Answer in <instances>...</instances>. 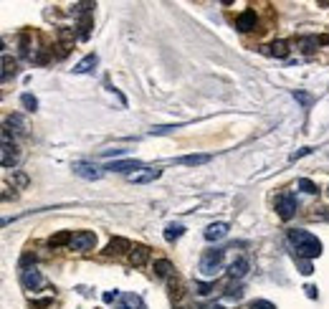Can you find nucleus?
<instances>
[{"label":"nucleus","mask_w":329,"mask_h":309,"mask_svg":"<svg viewBox=\"0 0 329 309\" xmlns=\"http://www.w3.org/2000/svg\"><path fill=\"white\" fill-rule=\"evenodd\" d=\"M289 241L296 248L301 259H317L322 256V241L309 231H289Z\"/></svg>","instance_id":"nucleus-1"},{"label":"nucleus","mask_w":329,"mask_h":309,"mask_svg":"<svg viewBox=\"0 0 329 309\" xmlns=\"http://www.w3.org/2000/svg\"><path fill=\"white\" fill-rule=\"evenodd\" d=\"M223 256H225V251H220V248L205 251L203 259H200V271H203V276H215V274L220 271V266H223Z\"/></svg>","instance_id":"nucleus-2"},{"label":"nucleus","mask_w":329,"mask_h":309,"mask_svg":"<svg viewBox=\"0 0 329 309\" xmlns=\"http://www.w3.org/2000/svg\"><path fill=\"white\" fill-rule=\"evenodd\" d=\"M296 208H299V200H296L294 193H281V195L276 198V213H279L281 221L294 218V216H296Z\"/></svg>","instance_id":"nucleus-3"},{"label":"nucleus","mask_w":329,"mask_h":309,"mask_svg":"<svg viewBox=\"0 0 329 309\" xmlns=\"http://www.w3.org/2000/svg\"><path fill=\"white\" fill-rule=\"evenodd\" d=\"M18 160H20L18 145H15V142H10V132H8V130H3V167H5V170H8V167H15V165H18Z\"/></svg>","instance_id":"nucleus-4"},{"label":"nucleus","mask_w":329,"mask_h":309,"mask_svg":"<svg viewBox=\"0 0 329 309\" xmlns=\"http://www.w3.org/2000/svg\"><path fill=\"white\" fill-rule=\"evenodd\" d=\"M71 170H73V175H79V177H84V180H99V177L104 175V170H99L94 162H84V160L73 162Z\"/></svg>","instance_id":"nucleus-5"},{"label":"nucleus","mask_w":329,"mask_h":309,"mask_svg":"<svg viewBox=\"0 0 329 309\" xmlns=\"http://www.w3.org/2000/svg\"><path fill=\"white\" fill-rule=\"evenodd\" d=\"M96 246V233L94 231H79L73 233V241H71V251H91Z\"/></svg>","instance_id":"nucleus-6"},{"label":"nucleus","mask_w":329,"mask_h":309,"mask_svg":"<svg viewBox=\"0 0 329 309\" xmlns=\"http://www.w3.org/2000/svg\"><path fill=\"white\" fill-rule=\"evenodd\" d=\"M104 170H112V172H127V175H132V172H137V170H142V162L139 160H114V162H109Z\"/></svg>","instance_id":"nucleus-7"},{"label":"nucleus","mask_w":329,"mask_h":309,"mask_svg":"<svg viewBox=\"0 0 329 309\" xmlns=\"http://www.w3.org/2000/svg\"><path fill=\"white\" fill-rule=\"evenodd\" d=\"M160 175H162V170H157V167H142V170L132 172V175H130V183H134V185H144V183H152V180H157Z\"/></svg>","instance_id":"nucleus-8"},{"label":"nucleus","mask_w":329,"mask_h":309,"mask_svg":"<svg viewBox=\"0 0 329 309\" xmlns=\"http://www.w3.org/2000/svg\"><path fill=\"white\" fill-rule=\"evenodd\" d=\"M256 23H259V15H256V10H243L238 18H236V28L241 31V33H248V31H254L256 28Z\"/></svg>","instance_id":"nucleus-9"},{"label":"nucleus","mask_w":329,"mask_h":309,"mask_svg":"<svg viewBox=\"0 0 329 309\" xmlns=\"http://www.w3.org/2000/svg\"><path fill=\"white\" fill-rule=\"evenodd\" d=\"M20 281H23L26 289H33V292L43 284V279H41V274H38L36 269H23V271H20Z\"/></svg>","instance_id":"nucleus-10"},{"label":"nucleus","mask_w":329,"mask_h":309,"mask_svg":"<svg viewBox=\"0 0 329 309\" xmlns=\"http://www.w3.org/2000/svg\"><path fill=\"white\" fill-rule=\"evenodd\" d=\"M132 251V243L127 238H112L109 241V246L104 248V253L107 256H117V253H130Z\"/></svg>","instance_id":"nucleus-11"},{"label":"nucleus","mask_w":329,"mask_h":309,"mask_svg":"<svg viewBox=\"0 0 329 309\" xmlns=\"http://www.w3.org/2000/svg\"><path fill=\"white\" fill-rule=\"evenodd\" d=\"M231 231V226L228 223H210L208 228H205V241H220V238H225Z\"/></svg>","instance_id":"nucleus-12"},{"label":"nucleus","mask_w":329,"mask_h":309,"mask_svg":"<svg viewBox=\"0 0 329 309\" xmlns=\"http://www.w3.org/2000/svg\"><path fill=\"white\" fill-rule=\"evenodd\" d=\"M96 64H99V56H96V54H89V56H84V59L73 66V74H89Z\"/></svg>","instance_id":"nucleus-13"},{"label":"nucleus","mask_w":329,"mask_h":309,"mask_svg":"<svg viewBox=\"0 0 329 309\" xmlns=\"http://www.w3.org/2000/svg\"><path fill=\"white\" fill-rule=\"evenodd\" d=\"M248 271V259H236L231 266H228V276L231 279H243Z\"/></svg>","instance_id":"nucleus-14"},{"label":"nucleus","mask_w":329,"mask_h":309,"mask_svg":"<svg viewBox=\"0 0 329 309\" xmlns=\"http://www.w3.org/2000/svg\"><path fill=\"white\" fill-rule=\"evenodd\" d=\"M71 241H73V233L71 231H59L48 238V246L51 248H61V246H71Z\"/></svg>","instance_id":"nucleus-15"},{"label":"nucleus","mask_w":329,"mask_h":309,"mask_svg":"<svg viewBox=\"0 0 329 309\" xmlns=\"http://www.w3.org/2000/svg\"><path fill=\"white\" fill-rule=\"evenodd\" d=\"M147 256H149V251H147L144 246H132V251H130V261L134 264V266H142V264L147 261Z\"/></svg>","instance_id":"nucleus-16"},{"label":"nucleus","mask_w":329,"mask_h":309,"mask_svg":"<svg viewBox=\"0 0 329 309\" xmlns=\"http://www.w3.org/2000/svg\"><path fill=\"white\" fill-rule=\"evenodd\" d=\"M172 271H175V266H172L167 259H157V261H155V274H157L160 279H167Z\"/></svg>","instance_id":"nucleus-17"},{"label":"nucleus","mask_w":329,"mask_h":309,"mask_svg":"<svg viewBox=\"0 0 329 309\" xmlns=\"http://www.w3.org/2000/svg\"><path fill=\"white\" fill-rule=\"evenodd\" d=\"M178 162H180V165H188V167H197V165L210 162V154H185V157H180Z\"/></svg>","instance_id":"nucleus-18"},{"label":"nucleus","mask_w":329,"mask_h":309,"mask_svg":"<svg viewBox=\"0 0 329 309\" xmlns=\"http://www.w3.org/2000/svg\"><path fill=\"white\" fill-rule=\"evenodd\" d=\"M268 54L276 56V59H286V56H289V43H286V41H273V43L268 46Z\"/></svg>","instance_id":"nucleus-19"},{"label":"nucleus","mask_w":329,"mask_h":309,"mask_svg":"<svg viewBox=\"0 0 329 309\" xmlns=\"http://www.w3.org/2000/svg\"><path fill=\"white\" fill-rule=\"evenodd\" d=\"M8 127H15L18 135H26V132H28V127H26V122H23L20 114H10V117L5 119V130H8Z\"/></svg>","instance_id":"nucleus-20"},{"label":"nucleus","mask_w":329,"mask_h":309,"mask_svg":"<svg viewBox=\"0 0 329 309\" xmlns=\"http://www.w3.org/2000/svg\"><path fill=\"white\" fill-rule=\"evenodd\" d=\"M183 233H185V228H183L180 223H170V226L165 228V241H178Z\"/></svg>","instance_id":"nucleus-21"},{"label":"nucleus","mask_w":329,"mask_h":309,"mask_svg":"<svg viewBox=\"0 0 329 309\" xmlns=\"http://www.w3.org/2000/svg\"><path fill=\"white\" fill-rule=\"evenodd\" d=\"M79 28H81V31H79V36H81V38H89V33H91V15H86V13H84V15H81V20H79Z\"/></svg>","instance_id":"nucleus-22"},{"label":"nucleus","mask_w":329,"mask_h":309,"mask_svg":"<svg viewBox=\"0 0 329 309\" xmlns=\"http://www.w3.org/2000/svg\"><path fill=\"white\" fill-rule=\"evenodd\" d=\"M10 74H15V61H10V56H3V81H8Z\"/></svg>","instance_id":"nucleus-23"},{"label":"nucleus","mask_w":329,"mask_h":309,"mask_svg":"<svg viewBox=\"0 0 329 309\" xmlns=\"http://www.w3.org/2000/svg\"><path fill=\"white\" fill-rule=\"evenodd\" d=\"M20 104H23L28 112H36V109H38V99L31 96V94H23V96H20Z\"/></svg>","instance_id":"nucleus-24"},{"label":"nucleus","mask_w":329,"mask_h":309,"mask_svg":"<svg viewBox=\"0 0 329 309\" xmlns=\"http://www.w3.org/2000/svg\"><path fill=\"white\" fill-rule=\"evenodd\" d=\"M299 188H301L304 193H309V195H314V193L319 190V188H317V185H314L309 177H301V180H299Z\"/></svg>","instance_id":"nucleus-25"},{"label":"nucleus","mask_w":329,"mask_h":309,"mask_svg":"<svg viewBox=\"0 0 329 309\" xmlns=\"http://www.w3.org/2000/svg\"><path fill=\"white\" fill-rule=\"evenodd\" d=\"M251 309H276V304L266 302V299H254L251 302Z\"/></svg>","instance_id":"nucleus-26"},{"label":"nucleus","mask_w":329,"mask_h":309,"mask_svg":"<svg viewBox=\"0 0 329 309\" xmlns=\"http://www.w3.org/2000/svg\"><path fill=\"white\" fill-rule=\"evenodd\" d=\"M294 96H296L304 107H309V104H312V96H307V94H301V91H294Z\"/></svg>","instance_id":"nucleus-27"},{"label":"nucleus","mask_w":329,"mask_h":309,"mask_svg":"<svg viewBox=\"0 0 329 309\" xmlns=\"http://www.w3.org/2000/svg\"><path fill=\"white\" fill-rule=\"evenodd\" d=\"M31 304H33V309H46V307H51V299H36Z\"/></svg>","instance_id":"nucleus-28"},{"label":"nucleus","mask_w":329,"mask_h":309,"mask_svg":"<svg viewBox=\"0 0 329 309\" xmlns=\"http://www.w3.org/2000/svg\"><path fill=\"white\" fill-rule=\"evenodd\" d=\"M213 292V287L210 284H197V294H203V297H208Z\"/></svg>","instance_id":"nucleus-29"},{"label":"nucleus","mask_w":329,"mask_h":309,"mask_svg":"<svg viewBox=\"0 0 329 309\" xmlns=\"http://www.w3.org/2000/svg\"><path fill=\"white\" fill-rule=\"evenodd\" d=\"M312 152V147H304V150H299V152H294L291 157H289V162H294V160H299V157H304V154Z\"/></svg>","instance_id":"nucleus-30"},{"label":"nucleus","mask_w":329,"mask_h":309,"mask_svg":"<svg viewBox=\"0 0 329 309\" xmlns=\"http://www.w3.org/2000/svg\"><path fill=\"white\" fill-rule=\"evenodd\" d=\"M312 271H314V269H312V264H309V261H301V274H304V276H309Z\"/></svg>","instance_id":"nucleus-31"},{"label":"nucleus","mask_w":329,"mask_h":309,"mask_svg":"<svg viewBox=\"0 0 329 309\" xmlns=\"http://www.w3.org/2000/svg\"><path fill=\"white\" fill-rule=\"evenodd\" d=\"M134 307H137V299H134V297H127V304H122L119 309H134Z\"/></svg>","instance_id":"nucleus-32"},{"label":"nucleus","mask_w":329,"mask_h":309,"mask_svg":"<svg viewBox=\"0 0 329 309\" xmlns=\"http://www.w3.org/2000/svg\"><path fill=\"white\" fill-rule=\"evenodd\" d=\"M304 292H307V297H309V299H317V287H307Z\"/></svg>","instance_id":"nucleus-33"},{"label":"nucleus","mask_w":329,"mask_h":309,"mask_svg":"<svg viewBox=\"0 0 329 309\" xmlns=\"http://www.w3.org/2000/svg\"><path fill=\"white\" fill-rule=\"evenodd\" d=\"M117 297H119V292H107V294H104V302H114Z\"/></svg>","instance_id":"nucleus-34"},{"label":"nucleus","mask_w":329,"mask_h":309,"mask_svg":"<svg viewBox=\"0 0 329 309\" xmlns=\"http://www.w3.org/2000/svg\"><path fill=\"white\" fill-rule=\"evenodd\" d=\"M210 309H223V307H210Z\"/></svg>","instance_id":"nucleus-35"}]
</instances>
